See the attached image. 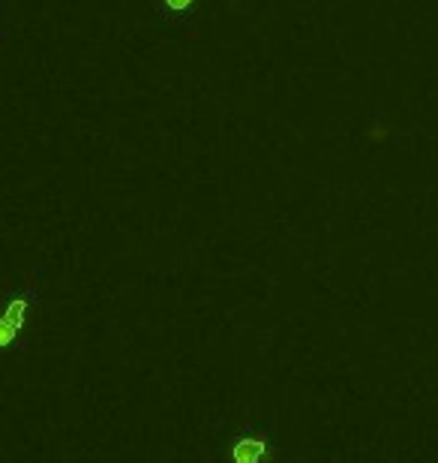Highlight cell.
<instances>
[{
  "label": "cell",
  "instance_id": "cell-4",
  "mask_svg": "<svg viewBox=\"0 0 438 463\" xmlns=\"http://www.w3.org/2000/svg\"><path fill=\"white\" fill-rule=\"evenodd\" d=\"M213 4L228 9V13H249V9L267 4V0H213Z\"/></svg>",
  "mask_w": 438,
  "mask_h": 463
},
{
  "label": "cell",
  "instance_id": "cell-2",
  "mask_svg": "<svg viewBox=\"0 0 438 463\" xmlns=\"http://www.w3.org/2000/svg\"><path fill=\"white\" fill-rule=\"evenodd\" d=\"M36 298H40V286L33 280H27L18 286L13 298L6 301V307L0 310V349L13 346L18 340V335H22V328L27 322V313H31Z\"/></svg>",
  "mask_w": 438,
  "mask_h": 463
},
{
  "label": "cell",
  "instance_id": "cell-5",
  "mask_svg": "<svg viewBox=\"0 0 438 463\" xmlns=\"http://www.w3.org/2000/svg\"><path fill=\"white\" fill-rule=\"evenodd\" d=\"M4 27H6V4L0 0V33H4Z\"/></svg>",
  "mask_w": 438,
  "mask_h": 463
},
{
  "label": "cell",
  "instance_id": "cell-1",
  "mask_svg": "<svg viewBox=\"0 0 438 463\" xmlns=\"http://www.w3.org/2000/svg\"><path fill=\"white\" fill-rule=\"evenodd\" d=\"M156 24L169 36L190 33L201 24L208 0H151Z\"/></svg>",
  "mask_w": 438,
  "mask_h": 463
},
{
  "label": "cell",
  "instance_id": "cell-3",
  "mask_svg": "<svg viewBox=\"0 0 438 463\" xmlns=\"http://www.w3.org/2000/svg\"><path fill=\"white\" fill-rule=\"evenodd\" d=\"M267 458V442L265 439H240L235 446V463H262Z\"/></svg>",
  "mask_w": 438,
  "mask_h": 463
}]
</instances>
